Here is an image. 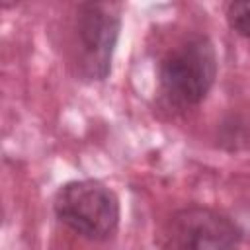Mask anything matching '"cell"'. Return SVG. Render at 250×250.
<instances>
[{
  "mask_svg": "<svg viewBox=\"0 0 250 250\" xmlns=\"http://www.w3.org/2000/svg\"><path fill=\"white\" fill-rule=\"evenodd\" d=\"M217 76V53L207 35H191L170 49L158 66L160 90L178 107L197 105Z\"/></svg>",
  "mask_w": 250,
  "mask_h": 250,
  "instance_id": "1",
  "label": "cell"
},
{
  "mask_svg": "<svg viewBox=\"0 0 250 250\" xmlns=\"http://www.w3.org/2000/svg\"><path fill=\"white\" fill-rule=\"evenodd\" d=\"M57 219L88 240H107L119 227V199L98 180H72L53 199Z\"/></svg>",
  "mask_w": 250,
  "mask_h": 250,
  "instance_id": "2",
  "label": "cell"
},
{
  "mask_svg": "<svg viewBox=\"0 0 250 250\" xmlns=\"http://www.w3.org/2000/svg\"><path fill=\"white\" fill-rule=\"evenodd\" d=\"M121 16L115 4L86 2L78 6L74 20L76 53L80 72L88 80H105L119 39Z\"/></svg>",
  "mask_w": 250,
  "mask_h": 250,
  "instance_id": "3",
  "label": "cell"
},
{
  "mask_svg": "<svg viewBox=\"0 0 250 250\" xmlns=\"http://www.w3.org/2000/svg\"><path fill=\"white\" fill-rule=\"evenodd\" d=\"M170 227L176 250H236L240 244V229L234 221L209 207L180 209Z\"/></svg>",
  "mask_w": 250,
  "mask_h": 250,
  "instance_id": "4",
  "label": "cell"
},
{
  "mask_svg": "<svg viewBox=\"0 0 250 250\" xmlns=\"http://www.w3.org/2000/svg\"><path fill=\"white\" fill-rule=\"evenodd\" d=\"M227 21L232 31L250 41V0H234L227 6Z\"/></svg>",
  "mask_w": 250,
  "mask_h": 250,
  "instance_id": "5",
  "label": "cell"
}]
</instances>
